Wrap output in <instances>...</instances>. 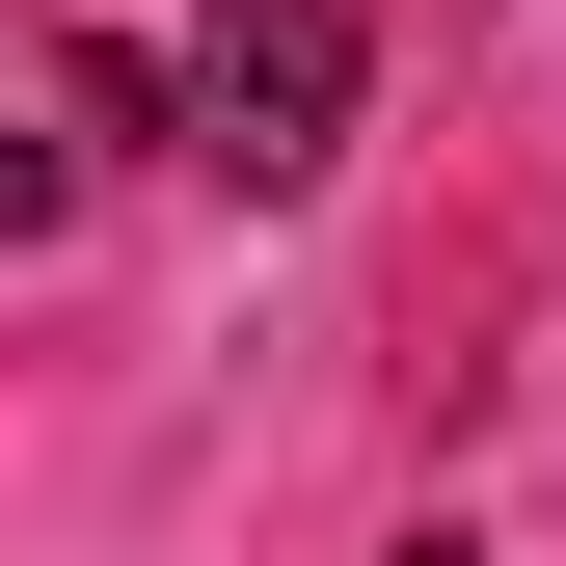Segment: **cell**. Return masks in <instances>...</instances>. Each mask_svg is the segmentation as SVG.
<instances>
[{
    "instance_id": "6da1fadb",
    "label": "cell",
    "mask_w": 566,
    "mask_h": 566,
    "mask_svg": "<svg viewBox=\"0 0 566 566\" xmlns=\"http://www.w3.org/2000/svg\"><path fill=\"white\" fill-rule=\"evenodd\" d=\"M350 82H378V0H189V54H163V135L243 189V217H297V189L350 163Z\"/></svg>"
},
{
    "instance_id": "7a4b0ae2",
    "label": "cell",
    "mask_w": 566,
    "mask_h": 566,
    "mask_svg": "<svg viewBox=\"0 0 566 566\" xmlns=\"http://www.w3.org/2000/svg\"><path fill=\"white\" fill-rule=\"evenodd\" d=\"M108 135H135V82H108V54H0V243H54V217H82V163H108Z\"/></svg>"
},
{
    "instance_id": "3957f363",
    "label": "cell",
    "mask_w": 566,
    "mask_h": 566,
    "mask_svg": "<svg viewBox=\"0 0 566 566\" xmlns=\"http://www.w3.org/2000/svg\"><path fill=\"white\" fill-rule=\"evenodd\" d=\"M405 566H459V539H405Z\"/></svg>"
}]
</instances>
